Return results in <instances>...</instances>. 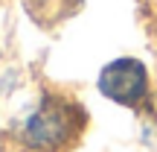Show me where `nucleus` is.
I'll return each mask as SVG.
<instances>
[{"instance_id": "f257e3e1", "label": "nucleus", "mask_w": 157, "mask_h": 152, "mask_svg": "<svg viewBox=\"0 0 157 152\" xmlns=\"http://www.w3.org/2000/svg\"><path fill=\"white\" fill-rule=\"evenodd\" d=\"M78 120H82V114H78V108L73 102L50 97L26 117L23 143L35 152H58L64 143L73 141Z\"/></svg>"}, {"instance_id": "f03ea898", "label": "nucleus", "mask_w": 157, "mask_h": 152, "mask_svg": "<svg viewBox=\"0 0 157 152\" xmlns=\"http://www.w3.org/2000/svg\"><path fill=\"white\" fill-rule=\"evenodd\" d=\"M99 91L113 102L137 105L148 91V76L137 59H117L99 73Z\"/></svg>"}]
</instances>
